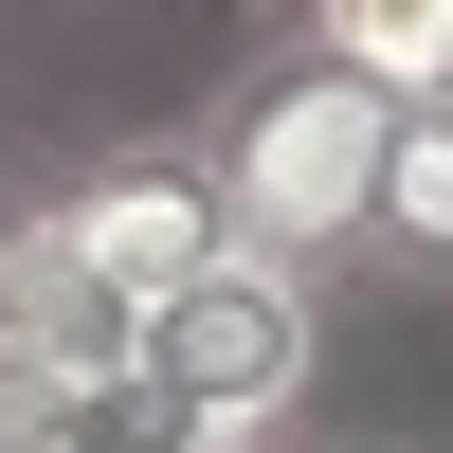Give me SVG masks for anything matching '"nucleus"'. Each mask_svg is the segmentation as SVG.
Segmentation results:
<instances>
[{
    "label": "nucleus",
    "instance_id": "nucleus-1",
    "mask_svg": "<svg viewBox=\"0 0 453 453\" xmlns=\"http://www.w3.org/2000/svg\"><path fill=\"white\" fill-rule=\"evenodd\" d=\"M181 164L218 181L236 254H273V273L345 290V273H363V218H381V164H399V91H381V73H345L326 36H290V19H273V36L200 91Z\"/></svg>",
    "mask_w": 453,
    "mask_h": 453
},
{
    "label": "nucleus",
    "instance_id": "nucleus-2",
    "mask_svg": "<svg viewBox=\"0 0 453 453\" xmlns=\"http://www.w3.org/2000/svg\"><path fill=\"white\" fill-rule=\"evenodd\" d=\"M326 309H345V290L273 273V254H218L200 290H164V309L127 326V363H145V399H164L181 453H290V418H309V381H326Z\"/></svg>",
    "mask_w": 453,
    "mask_h": 453
},
{
    "label": "nucleus",
    "instance_id": "nucleus-3",
    "mask_svg": "<svg viewBox=\"0 0 453 453\" xmlns=\"http://www.w3.org/2000/svg\"><path fill=\"white\" fill-rule=\"evenodd\" d=\"M36 273H55V290H91V309H164V290H200L218 273V254H236V218H218V181L200 164H181V145H127V164H73L55 181V200H36Z\"/></svg>",
    "mask_w": 453,
    "mask_h": 453
},
{
    "label": "nucleus",
    "instance_id": "nucleus-4",
    "mask_svg": "<svg viewBox=\"0 0 453 453\" xmlns=\"http://www.w3.org/2000/svg\"><path fill=\"white\" fill-rule=\"evenodd\" d=\"M345 290H453V91L399 109V164H381V218H363Z\"/></svg>",
    "mask_w": 453,
    "mask_h": 453
},
{
    "label": "nucleus",
    "instance_id": "nucleus-5",
    "mask_svg": "<svg viewBox=\"0 0 453 453\" xmlns=\"http://www.w3.org/2000/svg\"><path fill=\"white\" fill-rule=\"evenodd\" d=\"M290 36H326L345 73H381L399 109L453 91V0H290Z\"/></svg>",
    "mask_w": 453,
    "mask_h": 453
}]
</instances>
